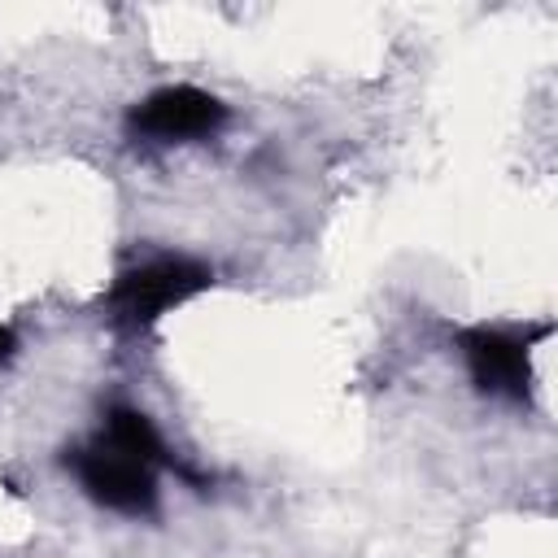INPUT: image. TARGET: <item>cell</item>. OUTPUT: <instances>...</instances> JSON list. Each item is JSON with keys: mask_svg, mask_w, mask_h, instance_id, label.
Here are the masks:
<instances>
[{"mask_svg": "<svg viewBox=\"0 0 558 558\" xmlns=\"http://www.w3.org/2000/svg\"><path fill=\"white\" fill-rule=\"evenodd\" d=\"M209 283H214V270L205 262L153 257V262H140V266L118 275V283L109 288V310L126 327H148L166 310H174V305L192 301L196 292H205Z\"/></svg>", "mask_w": 558, "mask_h": 558, "instance_id": "cell-1", "label": "cell"}, {"mask_svg": "<svg viewBox=\"0 0 558 558\" xmlns=\"http://www.w3.org/2000/svg\"><path fill=\"white\" fill-rule=\"evenodd\" d=\"M74 475L83 493L118 514H153L157 506V466L96 440L92 449H74Z\"/></svg>", "mask_w": 558, "mask_h": 558, "instance_id": "cell-2", "label": "cell"}, {"mask_svg": "<svg viewBox=\"0 0 558 558\" xmlns=\"http://www.w3.org/2000/svg\"><path fill=\"white\" fill-rule=\"evenodd\" d=\"M222 122H227V105L201 87H161L144 105H135L126 118L131 135L161 140V144L214 135Z\"/></svg>", "mask_w": 558, "mask_h": 558, "instance_id": "cell-3", "label": "cell"}, {"mask_svg": "<svg viewBox=\"0 0 558 558\" xmlns=\"http://www.w3.org/2000/svg\"><path fill=\"white\" fill-rule=\"evenodd\" d=\"M462 357L471 379L506 401H527V384H532V366H527V340L510 336V331H488L475 327L462 336Z\"/></svg>", "mask_w": 558, "mask_h": 558, "instance_id": "cell-4", "label": "cell"}, {"mask_svg": "<svg viewBox=\"0 0 558 558\" xmlns=\"http://www.w3.org/2000/svg\"><path fill=\"white\" fill-rule=\"evenodd\" d=\"M100 440L113 445V449H122V453H131V458H140V462H148V466L166 462V445H161L157 427L148 423V414H140L131 405L109 410V423H105V436Z\"/></svg>", "mask_w": 558, "mask_h": 558, "instance_id": "cell-5", "label": "cell"}, {"mask_svg": "<svg viewBox=\"0 0 558 558\" xmlns=\"http://www.w3.org/2000/svg\"><path fill=\"white\" fill-rule=\"evenodd\" d=\"M13 349H17V340H13V331L0 323V362H9V357H13Z\"/></svg>", "mask_w": 558, "mask_h": 558, "instance_id": "cell-6", "label": "cell"}]
</instances>
